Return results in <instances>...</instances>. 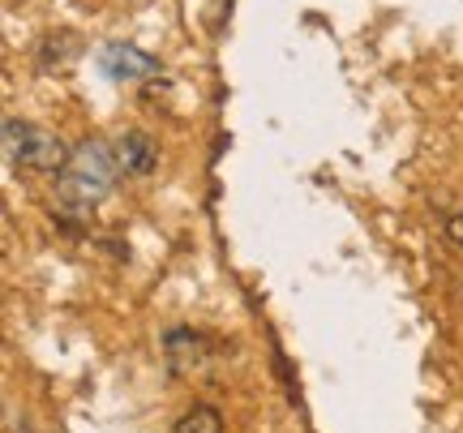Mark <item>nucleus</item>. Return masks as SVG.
<instances>
[{
  "mask_svg": "<svg viewBox=\"0 0 463 433\" xmlns=\"http://www.w3.org/2000/svg\"><path fill=\"white\" fill-rule=\"evenodd\" d=\"M65 172L108 193L112 181H116V172H120V164H116V146L112 142H99V137H95V142H82V146L73 150V159H69Z\"/></svg>",
  "mask_w": 463,
  "mask_h": 433,
  "instance_id": "nucleus-2",
  "label": "nucleus"
},
{
  "mask_svg": "<svg viewBox=\"0 0 463 433\" xmlns=\"http://www.w3.org/2000/svg\"><path fill=\"white\" fill-rule=\"evenodd\" d=\"M447 236L463 249V215H450V219H447Z\"/></svg>",
  "mask_w": 463,
  "mask_h": 433,
  "instance_id": "nucleus-6",
  "label": "nucleus"
},
{
  "mask_svg": "<svg viewBox=\"0 0 463 433\" xmlns=\"http://www.w3.org/2000/svg\"><path fill=\"white\" fill-rule=\"evenodd\" d=\"M5 150H9V164L34 167V172H65L73 159V150L56 134L22 125V120H5Z\"/></svg>",
  "mask_w": 463,
  "mask_h": 433,
  "instance_id": "nucleus-1",
  "label": "nucleus"
},
{
  "mask_svg": "<svg viewBox=\"0 0 463 433\" xmlns=\"http://www.w3.org/2000/svg\"><path fill=\"white\" fill-rule=\"evenodd\" d=\"M176 433H223V417H219V408H211V403H198V408H189L176 420Z\"/></svg>",
  "mask_w": 463,
  "mask_h": 433,
  "instance_id": "nucleus-5",
  "label": "nucleus"
},
{
  "mask_svg": "<svg viewBox=\"0 0 463 433\" xmlns=\"http://www.w3.org/2000/svg\"><path fill=\"white\" fill-rule=\"evenodd\" d=\"M112 146H116V164H120V172H129V176H150L155 164H159V150H155L150 134H142V129L120 134Z\"/></svg>",
  "mask_w": 463,
  "mask_h": 433,
  "instance_id": "nucleus-4",
  "label": "nucleus"
},
{
  "mask_svg": "<svg viewBox=\"0 0 463 433\" xmlns=\"http://www.w3.org/2000/svg\"><path fill=\"white\" fill-rule=\"evenodd\" d=\"M99 65L112 82H142V78H150V73L159 69V61L146 56V52L129 48V43H108V48L99 52Z\"/></svg>",
  "mask_w": 463,
  "mask_h": 433,
  "instance_id": "nucleus-3",
  "label": "nucleus"
}]
</instances>
